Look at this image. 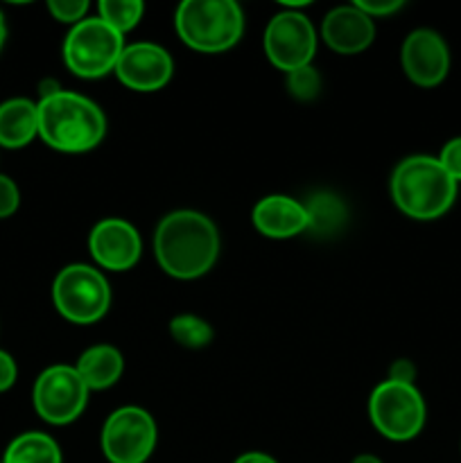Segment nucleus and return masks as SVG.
<instances>
[{"label": "nucleus", "mask_w": 461, "mask_h": 463, "mask_svg": "<svg viewBox=\"0 0 461 463\" xmlns=\"http://www.w3.org/2000/svg\"><path fill=\"white\" fill-rule=\"evenodd\" d=\"M154 256L172 279H199L217 262L220 231L199 211L167 213L154 233Z\"/></svg>", "instance_id": "nucleus-1"}, {"label": "nucleus", "mask_w": 461, "mask_h": 463, "mask_svg": "<svg viewBox=\"0 0 461 463\" xmlns=\"http://www.w3.org/2000/svg\"><path fill=\"white\" fill-rule=\"evenodd\" d=\"M36 109L41 140L57 152H89L98 147L107 134V116L86 95L61 89L48 98H41Z\"/></svg>", "instance_id": "nucleus-2"}, {"label": "nucleus", "mask_w": 461, "mask_h": 463, "mask_svg": "<svg viewBox=\"0 0 461 463\" xmlns=\"http://www.w3.org/2000/svg\"><path fill=\"white\" fill-rule=\"evenodd\" d=\"M456 185L437 156L416 154L398 163L389 188L400 213L411 220L429 222L450 211L456 199Z\"/></svg>", "instance_id": "nucleus-3"}, {"label": "nucleus", "mask_w": 461, "mask_h": 463, "mask_svg": "<svg viewBox=\"0 0 461 463\" xmlns=\"http://www.w3.org/2000/svg\"><path fill=\"white\" fill-rule=\"evenodd\" d=\"M174 27L188 48L215 54L238 43L244 14L235 0H185L176 7Z\"/></svg>", "instance_id": "nucleus-4"}, {"label": "nucleus", "mask_w": 461, "mask_h": 463, "mask_svg": "<svg viewBox=\"0 0 461 463\" xmlns=\"http://www.w3.org/2000/svg\"><path fill=\"white\" fill-rule=\"evenodd\" d=\"M125 50V36L99 16H86L71 27L63 41V63L81 80H99L116 71Z\"/></svg>", "instance_id": "nucleus-5"}, {"label": "nucleus", "mask_w": 461, "mask_h": 463, "mask_svg": "<svg viewBox=\"0 0 461 463\" xmlns=\"http://www.w3.org/2000/svg\"><path fill=\"white\" fill-rule=\"evenodd\" d=\"M54 307L63 319L89 326L102 319L111 306V288L99 269L90 265L63 267L52 283Z\"/></svg>", "instance_id": "nucleus-6"}, {"label": "nucleus", "mask_w": 461, "mask_h": 463, "mask_svg": "<svg viewBox=\"0 0 461 463\" xmlns=\"http://www.w3.org/2000/svg\"><path fill=\"white\" fill-rule=\"evenodd\" d=\"M369 419L389 441H411L425 428L428 407L416 384L384 380L369 398Z\"/></svg>", "instance_id": "nucleus-7"}, {"label": "nucleus", "mask_w": 461, "mask_h": 463, "mask_svg": "<svg viewBox=\"0 0 461 463\" xmlns=\"http://www.w3.org/2000/svg\"><path fill=\"white\" fill-rule=\"evenodd\" d=\"M89 393V387L75 366L54 364L36 378L32 402H34L36 414L45 423L68 425L80 419L81 411L86 410Z\"/></svg>", "instance_id": "nucleus-8"}, {"label": "nucleus", "mask_w": 461, "mask_h": 463, "mask_svg": "<svg viewBox=\"0 0 461 463\" xmlns=\"http://www.w3.org/2000/svg\"><path fill=\"white\" fill-rule=\"evenodd\" d=\"M158 441L152 414L143 407L127 405L113 411L102 428V452L111 463H145Z\"/></svg>", "instance_id": "nucleus-9"}, {"label": "nucleus", "mask_w": 461, "mask_h": 463, "mask_svg": "<svg viewBox=\"0 0 461 463\" xmlns=\"http://www.w3.org/2000/svg\"><path fill=\"white\" fill-rule=\"evenodd\" d=\"M265 54L276 68L292 72L310 66L316 52V30L310 18L298 9H285L271 16L262 36Z\"/></svg>", "instance_id": "nucleus-10"}, {"label": "nucleus", "mask_w": 461, "mask_h": 463, "mask_svg": "<svg viewBox=\"0 0 461 463\" xmlns=\"http://www.w3.org/2000/svg\"><path fill=\"white\" fill-rule=\"evenodd\" d=\"M400 61L402 71L414 84L432 89L450 72V50L437 30L419 27L402 41Z\"/></svg>", "instance_id": "nucleus-11"}, {"label": "nucleus", "mask_w": 461, "mask_h": 463, "mask_svg": "<svg viewBox=\"0 0 461 463\" xmlns=\"http://www.w3.org/2000/svg\"><path fill=\"white\" fill-rule=\"evenodd\" d=\"M113 72L127 89L152 93L161 90L172 80L174 61L163 45L140 41V43L125 45Z\"/></svg>", "instance_id": "nucleus-12"}, {"label": "nucleus", "mask_w": 461, "mask_h": 463, "mask_svg": "<svg viewBox=\"0 0 461 463\" xmlns=\"http://www.w3.org/2000/svg\"><path fill=\"white\" fill-rule=\"evenodd\" d=\"M89 251L102 269L127 271L140 260L143 240H140L136 226L127 220L107 217V220L98 222L90 231Z\"/></svg>", "instance_id": "nucleus-13"}, {"label": "nucleus", "mask_w": 461, "mask_h": 463, "mask_svg": "<svg viewBox=\"0 0 461 463\" xmlns=\"http://www.w3.org/2000/svg\"><path fill=\"white\" fill-rule=\"evenodd\" d=\"M325 45L339 54L364 52L375 41V23L355 5H342L325 14L321 23Z\"/></svg>", "instance_id": "nucleus-14"}, {"label": "nucleus", "mask_w": 461, "mask_h": 463, "mask_svg": "<svg viewBox=\"0 0 461 463\" xmlns=\"http://www.w3.org/2000/svg\"><path fill=\"white\" fill-rule=\"evenodd\" d=\"M253 226L271 240L301 235L307 231L306 206L287 194H267L253 208Z\"/></svg>", "instance_id": "nucleus-15"}, {"label": "nucleus", "mask_w": 461, "mask_h": 463, "mask_svg": "<svg viewBox=\"0 0 461 463\" xmlns=\"http://www.w3.org/2000/svg\"><path fill=\"white\" fill-rule=\"evenodd\" d=\"M39 136V109L27 98L0 104V147L21 149Z\"/></svg>", "instance_id": "nucleus-16"}, {"label": "nucleus", "mask_w": 461, "mask_h": 463, "mask_svg": "<svg viewBox=\"0 0 461 463\" xmlns=\"http://www.w3.org/2000/svg\"><path fill=\"white\" fill-rule=\"evenodd\" d=\"M75 369L86 383L89 392H102V389L113 387L122 378L125 357L111 344H98V346H90L81 353Z\"/></svg>", "instance_id": "nucleus-17"}, {"label": "nucleus", "mask_w": 461, "mask_h": 463, "mask_svg": "<svg viewBox=\"0 0 461 463\" xmlns=\"http://www.w3.org/2000/svg\"><path fill=\"white\" fill-rule=\"evenodd\" d=\"M303 206L307 213V231L319 238H333V235L342 233L346 226L348 208L337 194L321 190V193L307 197Z\"/></svg>", "instance_id": "nucleus-18"}, {"label": "nucleus", "mask_w": 461, "mask_h": 463, "mask_svg": "<svg viewBox=\"0 0 461 463\" xmlns=\"http://www.w3.org/2000/svg\"><path fill=\"white\" fill-rule=\"evenodd\" d=\"M61 448L45 432H23L3 455V463H61Z\"/></svg>", "instance_id": "nucleus-19"}, {"label": "nucleus", "mask_w": 461, "mask_h": 463, "mask_svg": "<svg viewBox=\"0 0 461 463\" xmlns=\"http://www.w3.org/2000/svg\"><path fill=\"white\" fill-rule=\"evenodd\" d=\"M143 14L145 5L140 0H99L98 3V16L122 36L138 25Z\"/></svg>", "instance_id": "nucleus-20"}, {"label": "nucleus", "mask_w": 461, "mask_h": 463, "mask_svg": "<svg viewBox=\"0 0 461 463\" xmlns=\"http://www.w3.org/2000/svg\"><path fill=\"white\" fill-rule=\"evenodd\" d=\"M170 335L183 348H206L215 333L206 319L197 315H179L170 321Z\"/></svg>", "instance_id": "nucleus-21"}, {"label": "nucleus", "mask_w": 461, "mask_h": 463, "mask_svg": "<svg viewBox=\"0 0 461 463\" xmlns=\"http://www.w3.org/2000/svg\"><path fill=\"white\" fill-rule=\"evenodd\" d=\"M287 89L301 102H310V99L319 98L321 93V75L315 66H303L296 71L287 72Z\"/></svg>", "instance_id": "nucleus-22"}, {"label": "nucleus", "mask_w": 461, "mask_h": 463, "mask_svg": "<svg viewBox=\"0 0 461 463\" xmlns=\"http://www.w3.org/2000/svg\"><path fill=\"white\" fill-rule=\"evenodd\" d=\"M48 12L57 18L59 23L77 25L89 14V3L86 0H50Z\"/></svg>", "instance_id": "nucleus-23"}, {"label": "nucleus", "mask_w": 461, "mask_h": 463, "mask_svg": "<svg viewBox=\"0 0 461 463\" xmlns=\"http://www.w3.org/2000/svg\"><path fill=\"white\" fill-rule=\"evenodd\" d=\"M21 203V193L12 176L0 175V220H7L18 211Z\"/></svg>", "instance_id": "nucleus-24"}, {"label": "nucleus", "mask_w": 461, "mask_h": 463, "mask_svg": "<svg viewBox=\"0 0 461 463\" xmlns=\"http://www.w3.org/2000/svg\"><path fill=\"white\" fill-rule=\"evenodd\" d=\"M437 158H438V163L443 165V170H446L447 175H450L452 179L459 184V181H461V136L447 140V143L443 145L441 154H438Z\"/></svg>", "instance_id": "nucleus-25"}, {"label": "nucleus", "mask_w": 461, "mask_h": 463, "mask_svg": "<svg viewBox=\"0 0 461 463\" xmlns=\"http://www.w3.org/2000/svg\"><path fill=\"white\" fill-rule=\"evenodd\" d=\"M353 5H355L357 9H362L366 16L382 18L396 14L405 3H402V0H355Z\"/></svg>", "instance_id": "nucleus-26"}, {"label": "nucleus", "mask_w": 461, "mask_h": 463, "mask_svg": "<svg viewBox=\"0 0 461 463\" xmlns=\"http://www.w3.org/2000/svg\"><path fill=\"white\" fill-rule=\"evenodd\" d=\"M16 378H18L16 360H14L7 351L0 348V393L12 389L14 383H16Z\"/></svg>", "instance_id": "nucleus-27"}, {"label": "nucleus", "mask_w": 461, "mask_h": 463, "mask_svg": "<svg viewBox=\"0 0 461 463\" xmlns=\"http://www.w3.org/2000/svg\"><path fill=\"white\" fill-rule=\"evenodd\" d=\"M416 378V369L409 360H396L391 366H389V378L393 383H402V384H414Z\"/></svg>", "instance_id": "nucleus-28"}, {"label": "nucleus", "mask_w": 461, "mask_h": 463, "mask_svg": "<svg viewBox=\"0 0 461 463\" xmlns=\"http://www.w3.org/2000/svg\"><path fill=\"white\" fill-rule=\"evenodd\" d=\"M233 463H278L274 457H269L267 452H244L240 455Z\"/></svg>", "instance_id": "nucleus-29"}, {"label": "nucleus", "mask_w": 461, "mask_h": 463, "mask_svg": "<svg viewBox=\"0 0 461 463\" xmlns=\"http://www.w3.org/2000/svg\"><path fill=\"white\" fill-rule=\"evenodd\" d=\"M351 463H382V459L375 455H357Z\"/></svg>", "instance_id": "nucleus-30"}, {"label": "nucleus", "mask_w": 461, "mask_h": 463, "mask_svg": "<svg viewBox=\"0 0 461 463\" xmlns=\"http://www.w3.org/2000/svg\"><path fill=\"white\" fill-rule=\"evenodd\" d=\"M5 39H7V25H5V16L3 12H0V50H3Z\"/></svg>", "instance_id": "nucleus-31"}]
</instances>
